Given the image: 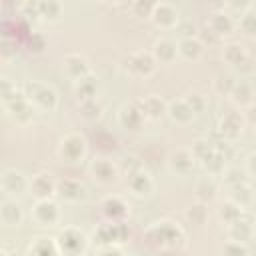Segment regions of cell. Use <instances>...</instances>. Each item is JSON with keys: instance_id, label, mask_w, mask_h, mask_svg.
<instances>
[{"instance_id": "7c38bea8", "label": "cell", "mask_w": 256, "mask_h": 256, "mask_svg": "<svg viewBox=\"0 0 256 256\" xmlns=\"http://www.w3.org/2000/svg\"><path fill=\"white\" fill-rule=\"evenodd\" d=\"M128 186L132 188V192L144 196V194H148V192L152 190V180H150V176H148L146 172H142V170H134V172H130Z\"/></svg>"}, {"instance_id": "5b68a950", "label": "cell", "mask_w": 256, "mask_h": 256, "mask_svg": "<svg viewBox=\"0 0 256 256\" xmlns=\"http://www.w3.org/2000/svg\"><path fill=\"white\" fill-rule=\"evenodd\" d=\"M84 150H86V140L80 134H68L62 140V146H60V154L66 160H78V158H82L84 156Z\"/></svg>"}, {"instance_id": "60d3db41", "label": "cell", "mask_w": 256, "mask_h": 256, "mask_svg": "<svg viewBox=\"0 0 256 256\" xmlns=\"http://www.w3.org/2000/svg\"><path fill=\"white\" fill-rule=\"evenodd\" d=\"M224 180H226V184H230L232 188L244 182V178H242V172H240L238 168H230V170H226V176H224Z\"/></svg>"}, {"instance_id": "e575fe53", "label": "cell", "mask_w": 256, "mask_h": 256, "mask_svg": "<svg viewBox=\"0 0 256 256\" xmlns=\"http://www.w3.org/2000/svg\"><path fill=\"white\" fill-rule=\"evenodd\" d=\"M212 152V142L210 140H196L192 144V158H198V160H204L208 154Z\"/></svg>"}, {"instance_id": "ba28073f", "label": "cell", "mask_w": 256, "mask_h": 256, "mask_svg": "<svg viewBox=\"0 0 256 256\" xmlns=\"http://www.w3.org/2000/svg\"><path fill=\"white\" fill-rule=\"evenodd\" d=\"M242 126H244V120L238 112H228L222 116L220 124H218V132L222 136H228V138H236L240 132H242Z\"/></svg>"}, {"instance_id": "74e56055", "label": "cell", "mask_w": 256, "mask_h": 256, "mask_svg": "<svg viewBox=\"0 0 256 256\" xmlns=\"http://www.w3.org/2000/svg\"><path fill=\"white\" fill-rule=\"evenodd\" d=\"M224 256H248V248L242 242H228L224 248Z\"/></svg>"}, {"instance_id": "5bb4252c", "label": "cell", "mask_w": 256, "mask_h": 256, "mask_svg": "<svg viewBox=\"0 0 256 256\" xmlns=\"http://www.w3.org/2000/svg\"><path fill=\"white\" fill-rule=\"evenodd\" d=\"M210 28L212 32H216L218 36H224V34H230L232 28H234V22L230 18V14L226 12H214L210 16Z\"/></svg>"}, {"instance_id": "e0dca14e", "label": "cell", "mask_w": 256, "mask_h": 256, "mask_svg": "<svg viewBox=\"0 0 256 256\" xmlns=\"http://www.w3.org/2000/svg\"><path fill=\"white\" fill-rule=\"evenodd\" d=\"M136 106L142 112V116H150V118H158L164 112V102L158 96H148V98L140 100Z\"/></svg>"}, {"instance_id": "2e32d148", "label": "cell", "mask_w": 256, "mask_h": 256, "mask_svg": "<svg viewBox=\"0 0 256 256\" xmlns=\"http://www.w3.org/2000/svg\"><path fill=\"white\" fill-rule=\"evenodd\" d=\"M64 66L70 72V76H74L76 80L82 78V76H86V72H88V64H86V60L80 54H66Z\"/></svg>"}, {"instance_id": "8992f818", "label": "cell", "mask_w": 256, "mask_h": 256, "mask_svg": "<svg viewBox=\"0 0 256 256\" xmlns=\"http://www.w3.org/2000/svg\"><path fill=\"white\" fill-rule=\"evenodd\" d=\"M126 68L130 72H134V74H148L154 68V58H152L150 52H144V50L132 52L126 58Z\"/></svg>"}, {"instance_id": "f1b7e54d", "label": "cell", "mask_w": 256, "mask_h": 256, "mask_svg": "<svg viewBox=\"0 0 256 256\" xmlns=\"http://www.w3.org/2000/svg\"><path fill=\"white\" fill-rule=\"evenodd\" d=\"M60 10H62V6L56 0H42V2H38V14L46 16L50 20H56L60 16Z\"/></svg>"}, {"instance_id": "6da1fadb", "label": "cell", "mask_w": 256, "mask_h": 256, "mask_svg": "<svg viewBox=\"0 0 256 256\" xmlns=\"http://www.w3.org/2000/svg\"><path fill=\"white\" fill-rule=\"evenodd\" d=\"M56 246L64 256H80L86 248V236L78 228H64L56 238Z\"/></svg>"}, {"instance_id": "7bdbcfd3", "label": "cell", "mask_w": 256, "mask_h": 256, "mask_svg": "<svg viewBox=\"0 0 256 256\" xmlns=\"http://www.w3.org/2000/svg\"><path fill=\"white\" fill-rule=\"evenodd\" d=\"M184 102L188 104V108H190L192 112H200V110L204 108V98H202L200 94H190Z\"/></svg>"}, {"instance_id": "836d02e7", "label": "cell", "mask_w": 256, "mask_h": 256, "mask_svg": "<svg viewBox=\"0 0 256 256\" xmlns=\"http://www.w3.org/2000/svg\"><path fill=\"white\" fill-rule=\"evenodd\" d=\"M232 196H234V200H236L238 206H244V204H248L252 200V188L242 182V184L234 186V194Z\"/></svg>"}, {"instance_id": "9a60e30c", "label": "cell", "mask_w": 256, "mask_h": 256, "mask_svg": "<svg viewBox=\"0 0 256 256\" xmlns=\"http://www.w3.org/2000/svg\"><path fill=\"white\" fill-rule=\"evenodd\" d=\"M176 50H178L184 58H188V60H196V58L202 54V42H200L198 38H194V36H190V38H182L180 44L176 46Z\"/></svg>"}, {"instance_id": "603a6c76", "label": "cell", "mask_w": 256, "mask_h": 256, "mask_svg": "<svg viewBox=\"0 0 256 256\" xmlns=\"http://www.w3.org/2000/svg\"><path fill=\"white\" fill-rule=\"evenodd\" d=\"M92 172L94 176L100 180V182H112L116 178V168L112 166V162L108 160H98L94 166H92Z\"/></svg>"}, {"instance_id": "7dc6e473", "label": "cell", "mask_w": 256, "mask_h": 256, "mask_svg": "<svg viewBox=\"0 0 256 256\" xmlns=\"http://www.w3.org/2000/svg\"><path fill=\"white\" fill-rule=\"evenodd\" d=\"M152 6H154V4H150V2H134V4H132L134 12H136V14H140V16L152 14Z\"/></svg>"}, {"instance_id": "4fadbf2b", "label": "cell", "mask_w": 256, "mask_h": 256, "mask_svg": "<svg viewBox=\"0 0 256 256\" xmlns=\"http://www.w3.org/2000/svg\"><path fill=\"white\" fill-rule=\"evenodd\" d=\"M58 246L56 240L50 238H36V242L30 246L28 256H58Z\"/></svg>"}, {"instance_id": "d6a6232c", "label": "cell", "mask_w": 256, "mask_h": 256, "mask_svg": "<svg viewBox=\"0 0 256 256\" xmlns=\"http://www.w3.org/2000/svg\"><path fill=\"white\" fill-rule=\"evenodd\" d=\"M220 216H222L228 224H234V222L242 216V208H240L238 204H232V202L222 204V208H220Z\"/></svg>"}, {"instance_id": "4316f807", "label": "cell", "mask_w": 256, "mask_h": 256, "mask_svg": "<svg viewBox=\"0 0 256 256\" xmlns=\"http://www.w3.org/2000/svg\"><path fill=\"white\" fill-rule=\"evenodd\" d=\"M58 190H60V196H64L66 200H78L82 196V184L76 180H70V178L62 180Z\"/></svg>"}, {"instance_id": "b9f144b4", "label": "cell", "mask_w": 256, "mask_h": 256, "mask_svg": "<svg viewBox=\"0 0 256 256\" xmlns=\"http://www.w3.org/2000/svg\"><path fill=\"white\" fill-rule=\"evenodd\" d=\"M232 88H234V80H232L230 76H220V78L216 80V90H218V92L228 94V92H232Z\"/></svg>"}, {"instance_id": "83f0119b", "label": "cell", "mask_w": 256, "mask_h": 256, "mask_svg": "<svg viewBox=\"0 0 256 256\" xmlns=\"http://www.w3.org/2000/svg\"><path fill=\"white\" fill-rule=\"evenodd\" d=\"M224 58L230 64H248V54L240 44H230L224 50Z\"/></svg>"}, {"instance_id": "8d00e7d4", "label": "cell", "mask_w": 256, "mask_h": 256, "mask_svg": "<svg viewBox=\"0 0 256 256\" xmlns=\"http://www.w3.org/2000/svg\"><path fill=\"white\" fill-rule=\"evenodd\" d=\"M186 216H188L194 224H202V222L206 220V208H204L202 204H194V206H190V208H188Z\"/></svg>"}, {"instance_id": "d590c367", "label": "cell", "mask_w": 256, "mask_h": 256, "mask_svg": "<svg viewBox=\"0 0 256 256\" xmlns=\"http://www.w3.org/2000/svg\"><path fill=\"white\" fill-rule=\"evenodd\" d=\"M14 96H16V88H14V84H12L10 80H6V78H0V100L8 104Z\"/></svg>"}, {"instance_id": "4dcf8cb0", "label": "cell", "mask_w": 256, "mask_h": 256, "mask_svg": "<svg viewBox=\"0 0 256 256\" xmlns=\"http://www.w3.org/2000/svg\"><path fill=\"white\" fill-rule=\"evenodd\" d=\"M216 192V186L212 182V178H202L198 184H196V196L200 200H210Z\"/></svg>"}, {"instance_id": "44dd1931", "label": "cell", "mask_w": 256, "mask_h": 256, "mask_svg": "<svg viewBox=\"0 0 256 256\" xmlns=\"http://www.w3.org/2000/svg\"><path fill=\"white\" fill-rule=\"evenodd\" d=\"M102 208H104V214L110 216L112 220L122 218V216L126 214V204H124L118 196H108V198L102 202Z\"/></svg>"}, {"instance_id": "ffe728a7", "label": "cell", "mask_w": 256, "mask_h": 256, "mask_svg": "<svg viewBox=\"0 0 256 256\" xmlns=\"http://www.w3.org/2000/svg\"><path fill=\"white\" fill-rule=\"evenodd\" d=\"M170 166H172V170H176L180 174H186L192 168V154L188 150H176V152H172Z\"/></svg>"}, {"instance_id": "277c9868", "label": "cell", "mask_w": 256, "mask_h": 256, "mask_svg": "<svg viewBox=\"0 0 256 256\" xmlns=\"http://www.w3.org/2000/svg\"><path fill=\"white\" fill-rule=\"evenodd\" d=\"M130 230L124 222H112V224H102L96 230V238L100 244L112 246V242H124L128 238Z\"/></svg>"}, {"instance_id": "30bf717a", "label": "cell", "mask_w": 256, "mask_h": 256, "mask_svg": "<svg viewBox=\"0 0 256 256\" xmlns=\"http://www.w3.org/2000/svg\"><path fill=\"white\" fill-rule=\"evenodd\" d=\"M34 218L42 224H52L58 220V206L52 200H38L34 206Z\"/></svg>"}, {"instance_id": "1f68e13d", "label": "cell", "mask_w": 256, "mask_h": 256, "mask_svg": "<svg viewBox=\"0 0 256 256\" xmlns=\"http://www.w3.org/2000/svg\"><path fill=\"white\" fill-rule=\"evenodd\" d=\"M202 164H204L210 172H220V170L224 168V156L218 154V152L214 150V146H212V152L202 160Z\"/></svg>"}, {"instance_id": "ee69618b", "label": "cell", "mask_w": 256, "mask_h": 256, "mask_svg": "<svg viewBox=\"0 0 256 256\" xmlns=\"http://www.w3.org/2000/svg\"><path fill=\"white\" fill-rule=\"evenodd\" d=\"M30 48H32V50H36V52L44 50V48H46V38H44V34L34 32V34L30 36Z\"/></svg>"}, {"instance_id": "cb8c5ba5", "label": "cell", "mask_w": 256, "mask_h": 256, "mask_svg": "<svg viewBox=\"0 0 256 256\" xmlns=\"http://www.w3.org/2000/svg\"><path fill=\"white\" fill-rule=\"evenodd\" d=\"M154 54L160 62H172L176 56V44L170 40H158L154 46Z\"/></svg>"}, {"instance_id": "f6af8a7d", "label": "cell", "mask_w": 256, "mask_h": 256, "mask_svg": "<svg viewBox=\"0 0 256 256\" xmlns=\"http://www.w3.org/2000/svg\"><path fill=\"white\" fill-rule=\"evenodd\" d=\"M0 54L2 56H14L16 54V46H14V42L10 38L0 40Z\"/></svg>"}, {"instance_id": "bcb514c9", "label": "cell", "mask_w": 256, "mask_h": 256, "mask_svg": "<svg viewBox=\"0 0 256 256\" xmlns=\"http://www.w3.org/2000/svg\"><path fill=\"white\" fill-rule=\"evenodd\" d=\"M20 8H22V12H24L26 18H36V16H40V14H38V2H24Z\"/></svg>"}, {"instance_id": "8fae6325", "label": "cell", "mask_w": 256, "mask_h": 256, "mask_svg": "<svg viewBox=\"0 0 256 256\" xmlns=\"http://www.w3.org/2000/svg\"><path fill=\"white\" fill-rule=\"evenodd\" d=\"M142 112L138 110L136 104H128V106H122L120 110V124L128 130H138L140 124H142Z\"/></svg>"}, {"instance_id": "9c48e42d", "label": "cell", "mask_w": 256, "mask_h": 256, "mask_svg": "<svg viewBox=\"0 0 256 256\" xmlns=\"http://www.w3.org/2000/svg\"><path fill=\"white\" fill-rule=\"evenodd\" d=\"M230 238L234 242H248L252 238V218L242 212V216L230 224Z\"/></svg>"}, {"instance_id": "c3c4849f", "label": "cell", "mask_w": 256, "mask_h": 256, "mask_svg": "<svg viewBox=\"0 0 256 256\" xmlns=\"http://www.w3.org/2000/svg\"><path fill=\"white\" fill-rule=\"evenodd\" d=\"M96 256H124L118 248H114V246H104Z\"/></svg>"}, {"instance_id": "f546056e", "label": "cell", "mask_w": 256, "mask_h": 256, "mask_svg": "<svg viewBox=\"0 0 256 256\" xmlns=\"http://www.w3.org/2000/svg\"><path fill=\"white\" fill-rule=\"evenodd\" d=\"M230 94L234 96L236 102L246 104V102H250V98H252V88H250L248 82H234V88H232Z\"/></svg>"}, {"instance_id": "484cf974", "label": "cell", "mask_w": 256, "mask_h": 256, "mask_svg": "<svg viewBox=\"0 0 256 256\" xmlns=\"http://www.w3.org/2000/svg\"><path fill=\"white\" fill-rule=\"evenodd\" d=\"M2 188L8 192H22L26 188V180L18 172H6L2 176Z\"/></svg>"}, {"instance_id": "f35d334b", "label": "cell", "mask_w": 256, "mask_h": 256, "mask_svg": "<svg viewBox=\"0 0 256 256\" xmlns=\"http://www.w3.org/2000/svg\"><path fill=\"white\" fill-rule=\"evenodd\" d=\"M240 28H242L246 34H252V32H254V28H256V16H254L252 10H248L246 14L240 16Z\"/></svg>"}, {"instance_id": "ac0fdd59", "label": "cell", "mask_w": 256, "mask_h": 256, "mask_svg": "<svg viewBox=\"0 0 256 256\" xmlns=\"http://www.w3.org/2000/svg\"><path fill=\"white\" fill-rule=\"evenodd\" d=\"M74 92H76L78 98H82V102L84 100H94L92 96L96 94V80L92 76H88V74L78 78L76 84H74Z\"/></svg>"}, {"instance_id": "d4e9b609", "label": "cell", "mask_w": 256, "mask_h": 256, "mask_svg": "<svg viewBox=\"0 0 256 256\" xmlns=\"http://www.w3.org/2000/svg\"><path fill=\"white\" fill-rule=\"evenodd\" d=\"M168 112H170V116H172L176 122H190L192 116H194V112L188 108V104H186L184 100H176V102H172L170 108H168Z\"/></svg>"}, {"instance_id": "3957f363", "label": "cell", "mask_w": 256, "mask_h": 256, "mask_svg": "<svg viewBox=\"0 0 256 256\" xmlns=\"http://www.w3.org/2000/svg\"><path fill=\"white\" fill-rule=\"evenodd\" d=\"M148 236H150L152 240H156L158 244H162V246H176V244H180V240L184 238V236H182V230H180L178 226L170 224V222H162V224L154 226V228L148 232Z\"/></svg>"}, {"instance_id": "d6986e66", "label": "cell", "mask_w": 256, "mask_h": 256, "mask_svg": "<svg viewBox=\"0 0 256 256\" xmlns=\"http://www.w3.org/2000/svg\"><path fill=\"white\" fill-rule=\"evenodd\" d=\"M32 192L40 198V200H48V196L54 192V182L48 174H38L32 180Z\"/></svg>"}, {"instance_id": "ab89813d", "label": "cell", "mask_w": 256, "mask_h": 256, "mask_svg": "<svg viewBox=\"0 0 256 256\" xmlns=\"http://www.w3.org/2000/svg\"><path fill=\"white\" fill-rule=\"evenodd\" d=\"M80 110H82V114H84L86 118H98V116H100V106H98L94 100H84V102L80 104Z\"/></svg>"}, {"instance_id": "681fc988", "label": "cell", "mask_w": 256, "mask_h": 256, "mask_svg": "<svg viewBox=\"0 0 256 256\" xmlns=\"http://www.w3.org/2000/svg\"><path fill=\"white\" fill-rule=\"evenodd\" d=\"M0 256H8V254H6V252H4V250H0Z\"/></svg>"}, {"instance_id": "7402d4cb", "label": "cell", "mask_w": 256, "mask_h": 256, "mask_svg": "<svg viewBox=\"0 0 256 256\" xmlns=\"http://www.w3.org/2000/svg\"><path fill=\"white\" fill-rule=\"evenodd\" d=\"M0 218L4 224H20L22 220V210L16 202H4L0 208Z\"/></svg>"}, {"instance_id": "52a82bcc", "label": "cell", "mask_w": 256, "mask_h": 256, "mask_svg": "<svg viewBox=\"0 0 256 256\" xmlns=\"http://www.w3.org/2000/svg\"><path fill=\"white\" fill-rule=\"evenodd\" d=\"M152 18L158 26H176L178 24V12L172 4L160 2L152 6Z\"/></svg>"}, {"instance_id": "7a4b0ae2", "label": "cell", "mask_w": 256, "mask_h": 256, "mask_svg": "<svg viewBox=\"0 0 256 256\" xmlns=\"http://www.w3.org/2000/svg\"><path fill=\"white\" fill-rule=\"evenodd\" d=\"M24 96L30 104L34 102L36 106H40L44 110H52L56 106V92L50 86L42 84V82H28Z\"/></svg>"}]
</instances>
